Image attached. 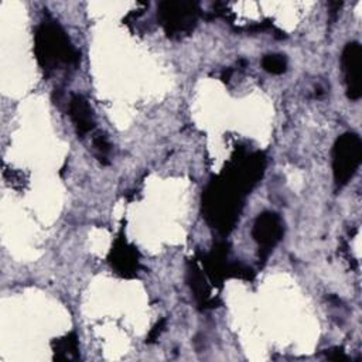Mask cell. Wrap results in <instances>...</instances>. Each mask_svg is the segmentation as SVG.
<instances>
[{
  "mask_svg": "<svg viewBox=\"0 0 362 362\" xmlns=\"http://www.w3.org/2000/svg\"><path fill=\"white\" fill-rule=\"evenodd\" d=\"M362 158V141L355 133L339 136L332 148V173L338 187H344L355 174Z\"/></svg>",
  "mask_w": 362,
  "mask_h": 362,
  "instance_id": "3957f363",
  "label": "cell"
},
{
  "mask_svg": "<svg viewBox=\"0 0 362 362\" xmlns=\"http://www.w3.org/2000/svg\"><path fill=\"white\" fill-rule=\"evenodd\" d=\"M78 341L75 334H69L62 339L57 341L55 359H74L78 356Z\"/></svg>",
  "mask_w": 362,
  "mask_h": 362,
  "instance_id": "9c48e42d",
  "label": "cell"
},
{
  "mask_svg": "<svg viewBox=\"0 0 362 362\" xmlns=\"http://www.w3.org/2000/svg\"><path fill=\"white\" fill-rule=\"evenodd\" d=\"M93 146H95V150L99 153V157L100 160L102 158H106V154L109 153L110 150V143L107 140V137L102 133H99L95 139H93Z\"/></svg>",
  "mask_w": 362,
  "mask_h": 362,
  "instance_id": "8fae6325",
  "label": "cell"
},
{
  "mask_svg": "<svg viewBox=\"0 0 362 362\" xmlns=\"http://www.w3.org/2000/svg\"><path fill=\"white\" fill-rule=\"evenodd\" d=\"M199 16V7L192 1H161L157 18L168 35H182L192 31Z\"/></svg>",
  "mask_w": 362,
  "mask_h": 362,
  "instance_id": "277c9868",
  "label": "cell"
},
{
  "mask_svg": "<svg viewBox=\"0 0 362 362\" xmlns=\"http://www.w3.org/2000/svg\"><path fill=\"white\" fill-rule=\"evenodd\" d=\"M346 95L352 100L362 96V48L359 42H348L341 55Z\"/></svg>",
  "mask_w": 362,
  "mask_h": 362,
  "instance_id": "5b68a950",
  "label": "cell"
},
{
  "mask_svg": "<svg viewBox=\"0 0 362 362\" xmlns=\"http://www.w3.org/2000/svg\"><path fill=\"white\" fill-rule=\"evenodd\" d=\"M252 235L257 242L262 255L266 256L283 236L281 218L274 212H263L256 218Z\"/></svg>",
  "mask_w": 362,
  "mask_h": 362,
  "instance_id": "8992f818",
  "label": "cell"
},
{
  "mask_svg": "<svg viewBox=\"0 0 362 362\" xmlns=\"http://www.w3.org/2000/svg\"><path fill=\"white\" fill-rule=\"evenodd\" d=\"M164 327H165V320H161L160 322H157L156 324V327L151 329V332L148 334V342H151V341H154L160 334H161V331L164 329Z\"/></svg>",
  "mask_w": 362,
  "mask_h": 362,
  "instance_id": "7c38bea8",
  "label": "cell"
},
{
  "mask_svg": "<svg viewBox=\"0 0 362 362\" xmlns=\"http://www.w3.org/2000/svg\"><path fill=\"white\" fill-rule=\"evenodd\" d=\"M68 112L76 127L78 134H85L93 129L95 120L92 109L83 96L72 95L68 105Z\"/></svg>",
  "mask_w": 362,
  "mask_h": 362,
  "instance_id": "ba28073f",
  "label": "cell"
},
{
  "mask_svg": "<svg viewBox=\"0 0 362 362\" xmlns=\"http://www.w3.org/2000/svg\"><path fill=\"white\" fill-rule=\"evenodd\" d=\"M34 51L44 69H55L62 64L69 65L79 59V54L71 44L65 31L52 21H45L38 27Z\"/></svg>",
  "mask_w": 362,
  "mask_h": 362,
  "instance_id": "7a4b0ae2",
  "label": "cell"
},
{
  "mask_svg": "<svg viewBox=\"0 0 362 362\" xmlns=\"http://www.w3.org/2000/svg\"><path fill=\"white\" fill-rule=\"evenodd\" d=\"M262 65H263L264 71L279 75L286 71L287 59L284 58V55H280V54H269V55L263 57Z\"/></svg>",
  "mask_w": 362,
  "mask_h": 362,
  "instance_id": "30bf717a",
  "label": "cell"
},
{
  "mask_svg": "<svg viewBox=\"0 0 362 362\" xmlns=\"http://www.w3.org/2000/svg\"><path fill=\"white\" fill-rule=\"evenodd\" d=\"M109 260L112 263V267L117 273H120L122 276H126V277L136 274V272L139 269L137 250L123 239L116 240L115 246L112 247Z\"/></svg>",
  "mask_w": 362,
  "mask_h": 362,
  "instance_id": "52a82bcc",
  "label": "cell"
},
{
  "mask_svg": "<svg viewBox=\"0 0 362 362\" xmlns=\"http://www.w3.org/2000/svg\"><path fill=\"white\" fill-rule=\"evenodd\" d=\"M232 178L235 182L229 180L214 181L205 191L202 199L205 218L223 232L232 228L239 212L240 191L246 188L236 174Z\"/></svg>",
  "mask_w": 362,
  "mask_h": 362,
  "instance_id": "6da1fadb",
  "label": "cell"
},
{
  "mask_svg": "<svg viewBox=\"0 0 362 362\" xmlns=\"http://www.w3.org/2000/svg\"><path fill=\"white\" fill-rule=\"evenodd\" d=\"M327 358L329 359H335V361H341V359H346L345 354L342 352V349L335 348V349H329V352H327Z\"/></svg>",
  "mask_w": 362,
  "mask_h": 362,
  "instance_id": "4fadbf2b",
  "label": "cell"
}]
</instances>
